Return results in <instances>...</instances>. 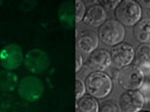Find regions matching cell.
Segmentation results:
<instances>
[{"instance_id":"cell-12","label":"cell","mask_w":150,"mask_h":112,"mask_svg":"<svg viewBox=\"0 0 150 112\" xmlns=\"http://www.w3.org/2000/svg\"><path fill=\"white\" fill-rule=\"evenodd\" d=\"M107 19L106 11L100 4H92L86 10L83 22L86 25L92 27L99 28Z\"/></svg>"},{"instance_id":"cell-24","label":"cell","mask_w":150,"mask_h":112,"mask_svg":"<svg viewBox=\"0 0 150 112\" xmlns=\"http://www.w3.org/2000/svg\"><path fill=\"white\" fill-rule=\"evenodd\" d=\"M148 102H149V108L150 109V96L149 98V101H148Z\"/></svg>"},{"instance_id":"cell-11","label":"cell","mask_w":150,"mask_h":112,"mask_svg":"<svg viewBox=\"0 0 150 112\" xmlns=\"http://www.w3.org/2000/svg\"><path fill=\"white\" fill-rule=\"evenodd\" d=\"M23 63L27 70L33 74H40L45 70V58L39 49L30 50L24 56Z\"/></svg>"},{"instance_id":"cell-18","label":"cell","mask_w":150,"mask_h":112,"mask_svg":"<svg viewBox=\"0 0 150 112\" xmlns=\"http://www.w3.org/2000/svg\"><path fill=\"white\" fill-rule=\"evenodd\" d=\"M76 22L79 23L83 21L86 14V10L85 4L83 1L76 0Z\"/></svg>"},{"instance_id":"cell-4","label":"cell","mask_w":150,"mask_h":112,"mask_svg":"<svg viewBox=\"0 0 150 112\" xmlns=\"http://www.w3.org/2000/svg\"><path fill=\"white\" fill-rule=\"evenodd\" d=\"M115 16L117 21L122 25L134 26L141 20L142 8L137 2L131 0L121 1L115 9Z\"/></svg>"},{"instance_id":"cell-15","label":"cell","mask_w":150,"mask_h":112,"mask_svg":"<svg viewBox=\"0 0 150 112\" xmlns=\"http://www.w3.org/2000/svg\"><path fill=\"white\" fill-rule=\"evenodd\" d=\"M99 105L95 98L84 95L76 100V112H99Z\"/></svg>"},{"instance_id":"cell-16","label":"cell","mask_w":150,"mask_h":112,"mask_svg":"<svg viewBox=\"0 0 150 112\" xmlns=\"http://www.w3.org/2000/svg\"><path fill=\"white\" fill-rule=\"evenodd\" d=\"M136 65L144 68H150V44H143L137 47L135 54Z\"/></svg>"},{"instance_id":"cell-6","label":"cell","mask_w":150,"mask_h":112,"mask_svg":"<svg viewBox=\"0 0 150 112\" xmlns=\"http://www.w3.org/2000/svg\"><path fill=\"white\" fill-rule=\"evenodd\" d=\"M23 53L18 44L11 43L5 45L0 51V63L4 69H17L23 63Z\"/></svg>"},{"instance_id":"cell-2","label":"cell","mask_w":150,"mask_h":112,"mask_svg":"<svg viewBox=\"0 0 150 112\" xmlns=\"http://www.w3.org/2000/svg\"><path fill=\"white\" fill-rule=\"evenodd\" d=\"M125 34L124 25L117 20L108 19L99 28L98 36L103 44L112 47L122 42Z\"/></svg>"},{"instance_id":"cell-20","label":"cell","mask_w":150,"mask_h":112,"mask_svg":"<svg viewBox=\"0 0 150 112\" xmlns=\"http://www.w3.org/2000/svg\"><path fill=\"white\" fill-rule=\"evenodd\" d=\"M121 1L120 0L117 1H111V0H100L98 1L99 4H100L104 8L105 10H112L115 9L117 7Z\"/></svg>"},{"instance_id":"cell-13","label":"cell","mask_w":150,"mask_h":112,"mask_svg":"<svg viewBox=\"0 0 150 112\" xmlns=\"http://www.w3.org/2000/svg\"><path fill=\"white\" fill-rule=\"evenodd\" d=\"M17 75L11 70L4 69L0 71V90L4 92L13 91L19 82Z\"/></svg>"},{"instance_id":"cell-14","label":"cell","mask_w":150,"mask_h":112,"mask_svg":"<svg viewBox=\"0 0 150 112\" xmlns=\"http://www.w3.org/2000/svg\"><path fill=\"white\" fill-rule=\"evenodd\" d=\"M135 37L143 44H150V18L140 20L134 29Z\"/></svg>"},{"instance_id":"cell-22","label":"cell","mask_w":150,"mask_h":112,"mask_svg":"<svg viewBox=\"0 0 150 112\" xmlns=\"http://www.w3.org/2000/svg\"><path fill=\"white\" fill-rule=\"evenodd\" d=\"M137 3L144 8H150V0H139Z\"/></svg>"},{"instance_id":"cell-23","label":"cell","mask_w":150,"mask_h":112,"mask_svg":"<svg viewBox=\"0 0 150 112\" xmlns=\"http://www.w3.org/2000/svg\"><path fill=\"white\" fill-rule=\"evenodd\" d=\"M137 112H150V111H149V110H141V111H139Z\"/></svg>"},{"instance_id":"cell-10","label":"cell","mask_w":150,"mask_h":112,"mask_svg":"<svg viewBox=\"0 0 150 112\" xmlns=\"http://www.w3.org/2000/svg\"><path fill=\"white\" fill-rule=\"evenodd\" d=\"M99 38L93 31H83L76 36V45L79 50L85 54H91L97 50Z\"/></svg>"},{"instance_id":"cell-21","label":"cell","mask_w":150,"mask_h":112,"mask_svg":"<svg viewBox=\"0 0 150 112\" xmlns=\"http://www.w3.org/2000/svg\"><path fill=\"white\" fill-rule=\"evenodd\" d=\"M83 64V56L78 51H76V72H79L82 69Z\"/></svg>"},{"instance_id":"cell-19","label":"cell","mask_w":150,"mask_h":112,"mask_svg":"<svg viewBox=\"0 0 150 112\" xmlns=\"http://www.w3.org/2000/svg\"><path fill=\"white\" fill-rule=\"evenodd\" d=\"M76 100L79 99L85 95L86 91L85 83L79 78L76 80Z\"/></svg>"},{"instance_id":"cell-9","label":"cell","mask_w":150,"mask_h":112,"mask_svg":"<svg viewBox=\"0 0 150 112\" xmlns=\"http://www.w3.org/2000/svg\"><path fill=\"white\" fill-rule=\"evenodd\" d=\"M112 63L111 54L108 51L97 49L88 56L86 64L93 71L104 72L110 68Z\"/></svg>"},{"instance_id":"cell-5","label":"cell","mask_w":150,"mask_h":112,"mask_svg":"<svg viewBox=\"0 0 150 112\" xmlns=\"http://www.w3.org/2000/svg\"><path fill=\"white\" fill-rule=\"evenodd\" d=\"M18 92L20 97L27 102H33L41 97L43 90L41 81L37 77H24L19 81Z\"/></svg>"},{"instance_id":"cell-8","label":"cell","mask_w":150,"mask_h":112,"mask_svg":"<svg viewBox=\"0 0 150 112\" xmlns=\"http://www.w3.org/2000/svg\"><path fill=\"white\" fill-rule=\"evenodd\" d=\"M119 103L122 111L137 112L144 106V96L137 90H126L121 95Z\"/></svg>"},{"instance_id":"cell-7","label":"cell","mask_w":150,"mask_h":112,"mask_svg":"<svg viewBox=\"0 0 150 112\" xmlns=\"http://www.w3.org/2000/svg\"><path fill=\"white\" fill-rule=\"evenodd\" d=\"M110 54L115 66L122 68L130 65L134 59L135 52L131 45L122 42L112 46Z\"/></svg>"},{"instance_id":"cell-1","label":"cell","mask_w":150,"mask_h":112,"mask_svg":"<svg viewBox=\"0 0 150 112\" xmlns=\"http://www.w3.org/2000/svg\"><path fill=\"white\" fill-rule=\"evenodd\" d=\"M86 90L96 99H103L112 92L113 83L110 76L102 71H92L86 79Z\"/></svg>"},{"instance_id":"cell-17","label":"cell","mask_w":150,"mask_h":112,"mask_svg":"<svg viewBox=\"0 0 150 112\" xmlns=\"http://www.w3.org/2000/svg\"><path fill=\"white\" fill-rule=\"evenodd\" d=\"M99 112H122L120 104L114 99H108L102 102Z\"/></svg>"},{"instance_id":"cell-3","label":"cell","mask_w":150,"mask_h":112,"mask_svg":"<svg viewBox=\"0 0 150 112\" xmlns=\"http://www.w3.org/2000/svg\"><path fill=\"white\" fill-rule=\"evenodd\" d=\"M117 79L120 86L125 90H137L144 84V73L137 65L130 64L121 68Z\"/></svg>"},{"instance_id":"cell-25","label":"cell","mask_w":150,"mask_h":112,"mask_svg":"<svg viewBox=\"0 0 150 112\" xmlns=\"http://www.w3.org/2000/svg\"><path fill=\"white\" fill-rule=\"evenodd\" d=\"M0 112H7L5 111H0Z\"/></svg>"}]
</instances>
